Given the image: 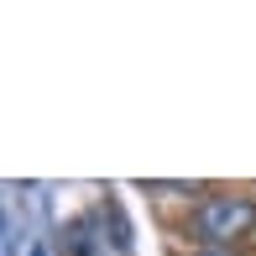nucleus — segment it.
Instances as JSON below:
<instances>
[{
    "instance_id": "1",
    "label": "nucleus",
    "mask_w": 256,
    "mask_h": 256,
    "mask_svg": "<svg viewBox=\"0 0 256 256\" xmlns=\"http://www.w3.org/2000/svg\"><path fill=\"white\" fill-rule=\"evenodd\" d=\"M251 230H256V204L240 199V194H214V199H204L194 209V240H204L214 251L246 240Z\"/></svg>"
},
{
    "instance_id": "2",
    "label": "nucleus",
    "mask_w": 256,
    "mask_h": 256,
    "mask_svg": "<svg viewBox=\"0 0 256 256\" xmlns=\"http://www.w3.org/2000/svg\"><path fill=\"white\" fill-rule=\"evenodd\" d=\"M68 246H74V256H94V246H89V225H84V220L68 230Z\"/></svg>"
},
{
    "instance_id": "3",
    "label": "nucleus",
    "mask_w": 256,
    "mask_h": 256,
    "mask_svg": "<svg viewBox=\"0 0 256 256\" xmlns=\"http://www.w3.org/2000/svg\"><path fill=\"white\" fill-rule=\"evenodd\" d=\"M152 194H194V188H183V183H146Z\"/></svg>"
},
{
    "instance_id": "4",
    "label": "nucleus",
    "mask_w": 256,
    "mask_h": 256,
    "mask_svg": "<svg viewBox=\"0 0 256 256\" xmlns=\"http://www.w3.org/2000/svg\"><path fill=\"white\" fill-rule=\"evenodd\" d=\"M204 256H225V251H204Z\"/></svg>"
}]
</instances>
